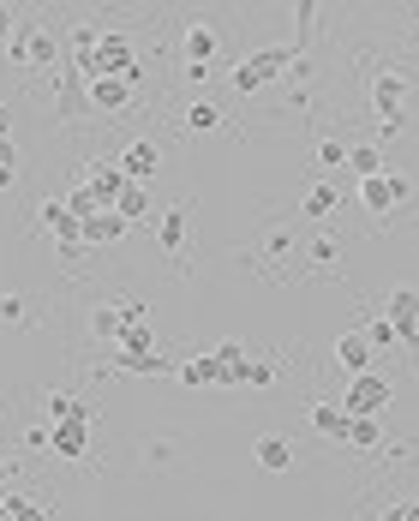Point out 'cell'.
Wrapping results in <instances>:
<instances>
[{
    "label": "cell",
    "instance_id": "cell-8",
    "mask_svg": "<svg viewBox=\"0 0 419 521\" xmlns=\"http://www.w3.org/2000/svg\"><path fill=\"white\" fill-rule=\"evenodd\" d=\"M156 168H162V144H156V138H132V144L120 150V174H126L132 186H150Z\"/></svg>",
    "mask_w": 419,
    "mask_h": 521
},
{
    "label": "cell",
    "instance_id": "cell-9",
    "mask_svg": "<svg viewBox=\"0 0 419 521\" xmlns=\"http://www.w3.org/2000/svg\"><path fill=\"white\" fill-rule=\"evenodd\" d=\"M132 96H138V84H132V78H90V84H84V102H90L96 114H120Z\"/></svg>",
    "mask_w": 419,
    "mask_h": 521
},
{
    "label": "cell",
    "instance_id": "cell-40",
    "mask_svg": "<svg viewBox=\"0 0 419 521\" xmlns=\"http://www.w3.org/2000/svg\"><path fill=\"white\" fill-rule=\"evenodd\" d=\"M0 144H12V114L0 108Z\"/></svg>",
    "mask_w": 419,
    "mask_h": 521
},
{
    "label": "cell",
    "instance_id": "cell-1",
    "mask_svg": "<svg viewBox=\"0 0 419 521\" xmlns=\"http://www.w3.org/2000/svg\"><path fill=\"white\" fill-rule=\"evenodd\" d=\"M12 60L18 66H36V72H48V66H60V54H66V42H60V30L54 24H42V18H18V30H12Z\"/></svg>",
    "mask_w": 419,
    "mask_h": 521
},
{
    "label": "cell",
    "instance_id": "cell-21",
    "mask_svg": "<svg viewBox=\"0 0 419 521\" xmlns=\"http://www.w3.org/2000/svg\"><path fill=\"white\" fill-rule=\"evenodd\" d=\"M348 174H354V180H378V174H390V168H384L378 144H348Z\"/></svg>",
    "mask_w": 419,
    "mask_h": 521
},
{
    "label": "cell",
    "instance_id": "cell-3",
    "mask_svg": "<svg viewBox=\"0 0 419 521\" xmlns=\"http://www.w3.org/2000/svg\"><path fill=\"white\" fill-rule=\"evenodd\" d=\"M408 96H414V78H408L402 66H378V72H372V114H378L384 132H402Z\"/></svg>",
    "mask_w": 419,
    "mask_h": 521
},
{
    "label": "cell",
    "instance_id": "cell-22",
    "mask_svg": "<svg viewBox=\"0 0 419 521\" xmlns=\"http://www.w3.org/2000/svg\"><path fill=\"white\" fill-rule=\"evenodd\" d=\"M384 318L402 330V324H414L419 318V288H390V300H384Z\"/></svg>",
    "mask_w": 419,
    "mask_h": 521
},
{
    "label": "cell",
    "instance_id": "cell-6",
    "mask_svg": "<svg viewBox=\"0 0 419 521\" xmlns=\"http://www.w3.org/2000/svg\"><path fill=\"white\" fill-rule=\"evenodd\" d=\"M36 222H42V234H54V246H60V258H78V252H84V234H78L84 222H78V216L66 210V198H60V204L48 198V204L36 210Z\"/></svg>",
    "mask_w": 419,
    "mask_h": 521
},
{
    "label": "cell",
    "instance_id": "cell-37",
    "mask_svg": "<svg viewBox=\"0 0 419 521\" xmlns=\"http://www.w3.org/2000/svg\"><path fill=\"white\" fill-rule=\"evenodd\" d=\"M396 342H402V348H414V354H419V318H414V324H402V330H396Z\"/></svg>",
    "mask_w": 419,
    "mask_h": 521
},
{
    "label": "cell",
    "instance_id": "cell-2",
    "mask_svg": "<svg viewBox=\"0 0 419 521\" xmlns=\"http://www.w3.org/2000/svg\"><path fill=\"white\" fill-rule=\"evenodd\" d=\"M300 60H306V54H294L288 42H276V48H252V54H246V60L234 66V90H240V96H252V90L276 84L282 72H294Z\"/></svg>",
    "mask_w": 419,
    "mask_h": 521
},
{
    "label": "cell",
    "instance_id": "cell-12",
    "mask_svg": "<svg viewBox=\"0 0 419 521\" xmlns=\"http://www.w3.org/2000/svg\"><path fill=\"white\" fill-rule=\"evenodd\" d=\"M372 342H366V330H342L336 336V366L348 372V378H360V372H372Z\"/></svg>",
    "mask_w": 419,
    "mask_h": 521
},
{
    "label": "cell",
    "instance_id": "cell-24",
    "mask_svg": "<svg viewBox=\"0 0 419 521\" xmlns=\"http://www.w3.org/2000/svg\"><path fill=\"white\" fill-rule=\"evenodd\" d=\"M306 258H312V270H324V276H336L348 252H342V240H330V234H324V240H312V246H306Z\"/></svg>",
    "mask_w": 419,
    "mask_h": 521
},
{
    "label": "cell",
    "instance_id": "cell-31",
    "mask_svg": "<svg viewBox=\"0 0 419 521\" xmlns=\"http://www.w3.org/2000/svg\"><path fill=\"white\" fill-rule=\"evenodd\" d=\"M18 186V144H0V192Z\"/></svg>",
    "mask_w": 419,
    "mask_h": 521
},
{
    "label": "cell",
    "instance_id": "cell-17",
    "mask_svg": "<svg viewBox=\"0 0 419 521\" xmlns=\"http://www.w3.org/2000/svg\"><path fill=\"white\" fill-rule=\"evenodd\" d=\"M180 384H192V390H198V384H234V372H228L216 354H198V360L180 366Z\"/></svg>",
    "mask_w": 419,
    "mask_h": 521
},
{
    "label": "cell",
    "instance_id": "cell-34",
    "mask_svg": "<svg viewBox=\"0 0 419 521\" xmlns=\"http://www.w3.org/2000/svg\"><path fill=\"white\" fill-rule=\"evenodd\" d=\"M6 516H12V521H48V510L30 504V498H6Z\"/></svg>",
    "mask_w": 419,
    "mask_h": 521
},
{
    "label": "cell",
    "instance_id": "cell-36",
    "mask_svg": "<svg viewBox=\"0 0 419 521\" xmlns=\"http://www.w3.org/2000/svg\"><path fill=\"white\" fill-rule=\"evenodd\" d=\"M264 252H270V258H288V252H294V240H288V234H270V240H264Z\"/></svg>",
    "mask_w": 419,
    "mask_h": 521
},
{
    "label": "cell",
    "instance_id": "cell-27",
    "mask_svg": "<svg viewBox=\"0 0 419 521\" xmlns=\"http://www.w3.org/2000/svg\"><path fill=\"white\" fill-rule=\"evenodd\" d=\"M312 162H318V168H348V144H342V138H318V144H312Z\"/></svg>",
    "mask_w": 419,
    "mask_h": 521
},
{
    "label": "cell",
    "instance_id": "cell-14",
    "mask_svg": "<svg viewBox=\"0 0 419 521\" xmlns=\"http://www.w3.org/2000/svg\"><path fill=\"white\" fill-rule=\"evenodd\" d=\"M252 456H258L264 474H288V468H294V444H288L282 432H264V438L252 444Z\"/></svg>",
    "mask_w": 419,
    "mask_h": 521
},
{
    "label": "cell",
    "instance_id": "cell-33",
    "mask_svg": "<svg viewBox=\"0 0 419 521\" xmlns=\"http://www.w3.org/2000/svg\"><path fill=\"white\" fill-rule=\"evenodd\" d=\"M24 318H30L24 294H0V324H24Z\"/></svg>",
    "mask_w": 419,
    "mask_h": 521
},
{
    "label": "cell",
    "instance_id": "cell-26",
    "mask_svg": "<svg viewBox=\"0 0 419 521\" xmlns=\"http://www.w3.org/2000/svg\"><path fill=\"white\" fill-rule=\"evenodd\" d=\"M180 120H186V132H216V126H222V108H216V102H192Z\"/></svg>",
    "mask_w": 419,
    "mask_h": 521
},
{
    "label": "cell",
    "instance_id": "cell-29",
    "mask_svg": "<svg viewBox=\"0 0 419 521\" xmlns=\"http://www.w3.org/2000/svg\"><path fill=\"white\" fill-rule=\"evenodd\" d=\"M66 210H72V216H78V222H84V216H96V210H102V204H96V198H90V186H84V180H78V186H72V192H66Z\"/></svg>",
    "mask_w": 419,
    "mask_h": 521
},
{
    "label": "cell",
    "instance_id": "cell-28",
    "mask_svg": "<svg viewBox=\"0 0 419 521\" xmlns=\"http://www.w3.org/2000/svg\"><path fill=\"white\" fill-rule=\"evenodd\" d=\"M384 444V426L378 420H354L348 426V450H378Z\"/></svg>",
    "mask_w": 419,
    "mask_h": 521
},
{
    "label": "cell",
    "instance_id": "cell-4",
    "mask_svg": "<svg viewBox=\"0 0 419 521\" xmlns=\"http://www.w3.org/2000/svg\"><path fill=\"white\" fill-rule=\"evenodd\" d=\"M390 402H396V384H390L384 372H360V378H348V390H342L348 420H378Z\"/></svg>",
    "mask_w": 419,
    "mask_h": 521
},
{
    "label": "cell",
    "instance_id": "cell-13",
    "mask_svg": "<svg viewBox=\"0 0 419 521\" xmlns=\"http://www.w3.org/2000/svg\"><path fill=\"white\" fill-rule=\"evenodd\" d=\"M48 456H60V462H84V450H90V426L84 420H66V426H48Z\"/></svg>",
    "mask_w": 419,
    "mask_h": 521
},
{
    "label": "cell",
    "instance_id": "cell-35",
    "mask_svg": "<svg viewBox=\"0 0 419 521\" xmlns=\"http://www.w3.org/2000/svg\"><path fill=\"white\" fill-rule=\"evenodd\" d=\"M48 444H54L48 426H30V432H24V450H42V456H48Z\"/></svg>",
    "mask_w": 419,
    "mask_h": 521
},
{
    "label": "cell",
    "instance_id": "cell-5",
    "mask_svg": "<svg viewBox=\"0 0 419 521\" xmlns=\"http://www.w3.org/2000/svg\"><path fill=\"white\" fill-rule=\"evenodd\" d=\"M408 198H414V180H408V174H378V180H360V204H366L372 216H396Z\"/></svg>",
    "mask_w": 419,
    "mask_h": 521
},
{
    "label": "cell",
    "instance_id": "cell-16",
    "mask_svg": "<svg viewBox=\"0 0 419 521\" xmlns=\"http://www.w3.org/2000/svg\"><path fill=\"white\" fill-rule=\"evenodd\" d=\"M90 336H96V342H120V336H126V300L96 306V312H90Z\"/></svg>",
    "mask_w": 419,
    "mask_h": 521
},
{
    "label": "cell",
    "instance_id": "cell-25",
    "mask_svg": "<svg viewBox=\"0 0 419 521\" xmlns=\"http://www.w3.org/2000/svg\"><path fill=\"white\" fill-rule=\"evenodd\" d=\"M114 366H120V372H132V378H156V372H168V360H162V354H114Z\"/></svg>",
    "mask_w": 419,
    "mask_h": 521
},
{
    "label": "cell",
    "instance_id": "cell-30",
    "mask_svg": "<svg viewBox=\"0 0 419 521\" xmlns=\"http://www.w3.org/2000/svg\"><path fill=\"white\" fill-rule=\"evenodd\" d=\"M366 342H372V348H396V324H390V318L378 312V318L366 324Z\"/></svg>",
    "mask_w": 419,
    "mask_h": 521
},
{
    "label": "cell",
    "instance_id": "cell-38",
    "mask_svg": "<svg viewBox=\"0 0 419 521\" xmlns=\"http://www.w3.org/2000/svg\"><path fill=\"white\" fill-rule=\"evenodd\" d=\"M12 30H18V12H6V6H0V42H12Z\"/></svg>",
    "mask_w": 419,
    "mask_h": 521
},
{
    "label": "cell",
    "instance_id": "cell-32",
    "mask_svg": "<svg viewBox=\"0 0 419 521\" xmlns=\"http://www.w3.org/2000/svg\"><path fill=\"white\" fill-rule=\"evenodd\" d=\"M246 384H252V390H270V384H276V366H270V360H246Z\"/></svg>",
    "mask_w": 419,
    "mask_h": 521
},
{
    "label": "cell",
    "instance_id": "cell-20",
    "mask_svg": "<svg viewBox=\"0 0 419 521\" xmlns=\"http://www.w3.org/2000/svg\"><path fill=\"white\" fill-rule=\"evenodd\" d=\"M186 222H192V204H174V210H162V222H156V240H162V252H180V246H186Z\"/></svg>",
    "mask_w": 419,
    "mask_h": 521
},
{
    "label": "cell",
    "instance_id": "cell-10",
    "mask_svg": "<svg viewBox=\"0 0 419 521\" xmlns=\"http://www.w3.org/2000/svg\"><path fill=\"white\" fill-rule=\"evenodd\" d=\"M84 186H90V198H96L102 210H114V204H120V192H126L132 180L120 174V162H90V174H84Z\"/></svg>",
    "mask_w": 419,
    "mask_h": 521
},
{
    "label": "cell",
    "instance_id": "cell-23",
    "mask_svg": "<svg viewBox=\"0 0 419 521\" xmlns=\"http://www.w3.org/2000/svg\"><path fill=\"white\" fill-rule=\"evenodd\" d=\"M114 210L126 216V228H138V222H150V186H126Z\"/></svg>",
    "mask_w": 419,
    "mask_h": 521
},
{
    "label": "cell",
    "instance_id": "cell-39",
    "mask_svg": "<svg viewBox=\"0 0 419 521\" xmlns=\"http://www.w3.org/2000/svg\"><path fill=\"white\" fill-rule=\"evenodd\" d=\"M384 521H419V504H396V510H390Z\"/></svg>",
    "mask_w": 419,
    "mask_h": 521
},
{
    "label": "cell",
    "instance_id": "cell-15",
    "mask_svg": "<svg viewBox=\"0 0 419 521\" xmlns=\"http://www.w3.org/2000/svg\"><path fill=\"white\" fill-rule=\"evenodd\" d=\"M78 234H84V246H114V240L126 234V216H120V210H96V216H84Z\"/></svg>",
    "mask_w": 419,
    "mask_h": 521
},
{
    "label": "cell",
    "instance_id": "cell-11",
    "mask_svg": "<svg viewBox=\"0 0 419 521\" xmlns=\"http://www.w3.org/2000/svg\"><path fill=\"white\" fill-rule=\"evenodd\" d=\"M306 420H312V432L318 438H330V444H348V408L342 402H324V396H312V408H306Z\"/></svg>",
    "mask_w": 419,
    "mask_h": 521
},
{
    "label": "cell",
    "instance_id": "cell-19",
    "mask_svg": "<svg viewBox=\"0 0 419 521\" xmlns=\"http://www.w3.org/2000/svg\"><path fill=\"white\" fill-rule=\"evenodd\" d=\"M336 210H342V192H336V186H324V180H318V186H306V198H300V216H312V222H330Z\"/></svg>",
    "mask_w": 419,
    "mask_h": 521
},
{
    "label": "cell",
    "instance_id": "cell-18",
    "mask_svg": "<svg viewBox=\"0 0 419 521\" xmlns=\"http://www.w3.org/2000/svg\"><path fill=\"white\" fill-rule=\"evenodd\" d=\"M66 420H84V426H90L96 408H90L84 396H72V390H54V396H48V426H66Z\"/></svg>",
    "mask_w": 419,
    "mask_h": 521
},
{
    "label": "cell",
    "instance_id": "cell-7",
    "mask_svg": "<svg viewBox=\"0 0 419 521\" xmlns=\"http://www.w3.org/2000/svg\"><path fill=\"white\" fill-rule=\"evenodd\" d=\"M216 30L204 24V18H192L186 30H180V60H186V78H204L210 72V60H216Z\"/></svg>",
    "mask_w": 419,
    "mask_h": 521
}]
</instances>
